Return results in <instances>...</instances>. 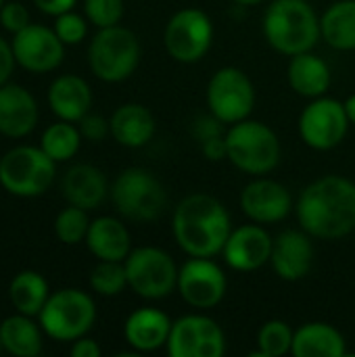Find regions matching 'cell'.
I'll use <instances>...</instances> for the list:
<instances>
[{"label":"cell","instance_id":"obj_1","mask_svg":"<svg viewBox=\"0 0 355 357\" xmlns=\"http://www.w3.org/2000/svg\"><path fill=\"white\" fill-rule=\"evenodd\" d=\"M301 228L322 241L343 238L355 230V184L343 176H322L297 201Z\"/></svg>","mask_w":355,"mask_h":357},{"label":"cell","instance_id":"obj_2","mask_svg":"<svg viewBox=\"0 0 355 357\" xmlns=\"http://www.w3.org/2000/svg\"><path fill=\"white\" fill-rule=\"evenodd\" d=\"M174 238L190 257H216L232 232L230 213L211 195H190L174 211Z\"/></svg>","mask_w":355,"mask_h":357},{"label":"cell","instance_id":"obj_3","mask_svg":"<svg viewBox=\"0 0 355 357\" xmlns=\"http://www.w3.org/2000/svg\"><path fill=\"white\" fill-rule=\"evenodd\" d=\"M264 36L276 52L295 56L318 44L320 19L308 0H274L264 15Z\"/></svg>","mask_w":355,"mask_h":357},{"label":"cell","instance_id":"obj_4","mask_svg":"<svg viewBox=\"0 0 355 357\" xmlns=\"http://www.w3.org/2000/svg\"><path fill=\"white\" fill-rule=\"evenodd\" d=\"M228 161L251 176L270 174L280 161V140L274 130L255 119L232 123L226 132Z\"/></svg>","mask_w":355,"mask_h":357},{"label":"cell","instance_id":"obj_5","mask_svg":"<svg viewBox=\"0 0 355 357\" xmlns=\"http://www.w3.org/2000/svg\"><path fill=\"white\" fill-rule=\"evenodd\" d=\"M88 63L98 79L109 84L123 82L140 63V42L134 31L121 25L103 27L90 42Z\"/></svg>","mask_w":355,"mask_h":357},{"label":"cell","instance_id":"obj_6","mask_svg":"<svg viewBox=\"0 0 355 357\" xmlns=\"http://www.w3.org/2000/svg\"><path fill=\"white\" fill-rule=\"evenodd\" d=\"M115 209L132 222H153L161 218L167 205L163 184L142 167L123 169L111 188Z\"/></svg>","mask_w":355,"mask_h":357},{"label":"cell","instance_id":"obj_7","mask_svg":"<svg viewBox=\"0 0 355 357\" xmlns=\"http://www.w3.org/2000/svg\"><path fill=\"white\" fill-rule=\"evenodd\" d=\"M54 165L42 146H15L0 159V184L15 197H40L54 180Z\"/></svg>","mask_w":355,"mask_h":357},{"label":"cell","instance_id":"obj_8","mask_svg":"<svg viewBox=\"0 0 355 357\" xmlns=\"http://www.w3.org/2000/svg\"><path fill=\"white\" fill-rule=\"evenodd\" d=\"M42 331L54 341H75L94 326L96 305L92 297L77 289H63L48 297L38 314Z\"/></svg>","mask_w":355,"mask_h":357},{"label":"cell","instance_id":"obj_9","mask_svg":"<svg viewBox=\"0 0 355 357\" xmlns=\"http://www.w3.org/2000/svg\"><path fill=\"white\" fill-rule=\"evenodd\" d=\"M123 266L128 287L142 299H163L178 287V268L159 247L132 249Z\"/></svg>","mask_w":355,"mask_h":357},{"label":"cell","instance_id":"obj_10","mask_svg":"<svg viewBox=\"0 0 355 357\" xmlns=\"http://www.w3.org/2000/svg\"><path fill=\"white\" fill-rule=\"evenodd\" d=\"M207 107L222 123L249 119L255 107V86L239 67H222L207 84Z\"/></svg>","mask_w":355,"mask_h":357},{"label":"cell","instance_id":"obj_11","mask_svg":"<svg viewBox=\"0 0 355 357\" xmlns=\"http://www.w3.org/2000/svg\"><path fill=\"white\" fill-rule=\"evenodd\" d=\"M213 42V23L201 8H182L165 25L163 44L178 63L201 61Z\"/></svg>","mask_w":355,"mask_h":357},{"label":"cell","instance_id":"obj_12","mask_svg":"<svg viewBox=\"0 0 355 357\" xmlns=\"http://www.w3.org/2000/svg\"><path fill=\"white\" fill-rule=\"evenodd\" d=\"M349 117L345 102L328 96L312 98L299 117V134L310 149L331 151L343 142L349 130Z\"/></svg>","mask_w":355,"mask_h":357},{"label":"cell","instance_id":"obj_13","mask_svg":"<svg viewBox=\"0 0 355 357\" xmlns=\"http://www.w3.org/2000/svg\"><path fill=\"white\" fill-rule=\"evenodd\" d=\"M165 347L172 357H222L226 354V337L216 320L188 314L172 324Z\"/></svg>","mask_w":355,"mask_h":357},{"label":"cell","instance_id":"obj_14","mask_svg":"<svg viewBox=\"0 0 355 357\" xmlns=\"http://www.w3.org/2000/svg\"><path fill=\"white\" fill-rule=\"evenodd\" d=\"M176 289L190 307L211 310L224 299L228 280L224 270L211 257H190L178 270Z\"/></svg>","mask_w":355,"mask_h":357},{"label":"cell","instance_id":"obj_15","mask_svg":"<svg viewBox=\"0 0 355 357\" xmlns=\"http://www.w3.org/2000/svg\"><path fill=\"white\" fill-rule=\"evenodd\" d=\"M10 46L15 61L31 73L52 71L65 59V44L56 36V31L36 23H29L27 27L17 31Z\"/></svg>","mask_w":355,"mask_h":357},{"label":"cell","instance_id":"obj_16","mask_svg":"<svg viewBox=\"0 0 355 357\" xmlns=\"http://www.w3.org/2000/svg\"><path fill=\"white\" fill-rule=\"evenodd\" d=\"M274 238L262 224H245L230 232L224 245V259L236 272H253L270 264Z\"/></svg>","mask_w":355,"mask_h":357},{"label":"cell","instance_id":"obj_17","mask_svg":"<svg viewBox=\"0 0 355 357\" xmlns=\"http://www.w3.org/2000/svg\"><path fill=\"white\" fill-rule=\"evenodd\" d=\"M241 207L251 222L264 226L282 222L291 213L293 201L289 190L280 182L259 176L243 188Z\"/></svg>","mask_w":355,"mask_h":357},{"label":"cell","instance_id":"obj_18","mask_svg":"<svg viewBox=\"0 0 355 357\" xmlns=\"http://www.w3.org/2000/svg\"><path fill=\"white\" fill-rule=\"evenodd\" d=\"M270 264L278 278L287 282H297L305 278L314 266V245L310 234L287 230L278 238H274Z\"/></svg>","mask_w":355,"mask_h":357},{"label":"cell","instance_id":"obj_19","mask_svg":"<svg viewBox=\"0 0 355 357\" xmlns=\"http://www.w3.org/2000/svg\"><path fill=\"white\" fill-rule=\"evenodd\" d=\"M38 123V102L19 84L0 86V134L8 138L27 136Z\"/></svg>","mask_w":355,"mask_h":357},{"label":"cell","instance_id":"obj_20","mask_svg":"<svg viewBox=\"0 0 355 357\" xmlns=\"http://www.w3.org/2000/svg\"><path fill=\"white\" fill-rule=\"evenodd\" d=\"M172 324L174 322L167 318L165 312L155 307H140L128 316L123 337L134 351H157L159 347L167 345Z\"/></svg>","mask_w":355,"mask_h":357},{"label":"cell","instance_id":"obj_21","mask_svg":"<svg viewBox=\"0 0 355 357\" xmlns=\"http://www.w3.org/2000/svg\"><path fill=\"white\" fill-rule=\"evenodd\" d=\"M84 243L98 261H126L132 251L128 228L111 215H103L90 222Z\"/></svg>","mask_w":355,"mask_h":357},{"label":"cell","instance_id":"obj_22","mask_svg":"<svg viewBox=\"0 0 355 357\" xmlns=\"http://www.w3.org/2000/svg\"><path fill=\"white\" fill-rule=\"evenodd\" d=\"M48 105L63 121H80L92 105V90L80 75H61L48 88Z\"/></svg>","mask_w":355,"mask_h":357},{"label":"cell","instance_id":"obj_23","mask_svg":"<svg viewBox=\"0 0 355 357\" xmlns=\"http://www.w3.org/2000/svg\"><path fill=\"white\" fill-rule=\"evenodd\" d=\"M107 178L105 174L88 163H80L67 169L63 178V195L69 205L82 207L86 211L96 209L107 197Z\"/></svg>","mask_w":355,"mask_h":357},{"label":"cell","instance_id":"obj_24","mask_svg":"<svg viewBox=\"0 0 355 357\" xmlns=\"http://www.w3.org/2000/svg\"><path fill=\"white\" fill-rule=\"evenodd\" d=\"M111 136L128 149L144 146L155 134V117L153 113L138 102L121 105L109 119Z\"/></svg>","mask_w":355,"mask_h":357},{"label":"cell","instance_id":"obj_25","mask_svg":"<svg viewBox=\"0 0 355 357\" xmlns=\"http://www.w3.org/2000/svg\"><path fill=\"white\" fill-rule=\"evenodd\" d=\"M289 84L291 88L305 98L324 96L331 88L333 75L324 59L312 54V50L291 56L289 63Z\"/></svg>","mask_w":355,"mask_h":357},{"label":"cell","instance_id":"obj_26","mask_svg":"<svg viewBox=\"0 0 355 357\" xmlns=\"http://www.w3.org/2000/svg\"><path fill=\"white\" fill-rule=\"evenodd\" d=\"M291 354L295 357H343L347 354V343L335 326L310 322L295 331Z\"/></svg>","mask_w":355,"mask_h":357},{"label":"cell","instance_id":"obj_27","mask_svg":"<svg viewBox=\"0 0 355 357\" xmlns=\"http://www.w3.org/2000/svg\"><path fill=\"white\" fill-rule=\"evenodd\" d=\"M42 326L31 322V316H10L0 324L2 349L15 357H36L42 351Z\"/></svg>","mask_w":355,"mask_h":357},{"label":"cell","instance_id":"obj_28","mask_svg":"<svg viewBox=\"0 0 355 357\" xmlns=\"http://www.w3.org/2000/svg\"><path fill=\"white\" fill-rule=\"evenodd\" d=\"M322 40L337 50H355V0L331 4L320 19Z\"/></svg>","mask_w":355,"mask_h":357},{"label":"cell","instance_id":"obj_29","mask_svg":"<svg viewBox=\"0 0 355 357\" xmlns=\"http://www.w3.org/2000/svg\"><path fill=\"white\" fill-rule=\"evenodd\" d=\"M48 282L44 280L42 274L33 270L19 272L8 287V299L13 307L23 314V316H38L48 301Z\"/></svg>","mask_w":355,"mask_h":357},{"label":"cell","instance_id":"obj_30","mask_svg":"<svg viewBox=\"0 0 355 357\" xmlns=\"http://www.w3.org/2000/svg\"><path fill=\"white\" fill-rule=\"evenodd\" d=\"M80 144H82V132L73 126V121H63V119L59 123L48 126L40 140L42 151L56 163L69 161L80 151Z\"/></svg>","mask_w":355,"mask_h":357},{"label":"cell","instance_id":"obj_31","mask_svg":"<svg viewBox=\"0 0 355 357\" xmlns=\"http://www.w3.org/2000/svg\"><path fill=\"white\" fill-rule=\"evenodd\" d=\"M295 331L282 320L266 322L257 333V356L280 357L291 354Z\"/></svg>","mask_w":355,"mask_h":357},{"label":"cell","instance_id":"obj_32","mask_svg":"<svg viewBox=\"0 0 355 357\" xmlns=\"http://www.w3.org/2000/svg\"><path fill=\"white\" fill-rule=\"evenodd\" d=\"M90 287L103 297H115L128 287V274L123 261H98L90 272Z\"/></svg>","mask_w":355,"mask_h":357},{"label":"cell","instance_id":"obj_33","mask_svg":"<svg viewBox=\"0 0 355 357\" xmlns=\"http://www.w3.org/2000/svg\"><path fill=\"white\" fill-rule=\"evenodd\" d=\"M88 228H90L88 211L75 205L65 207L54 220V234L63 245H77L86 241Z\"/></svg>","mask_w":355,"mask_h":357},{"label":"cell","instance_id":"obj_34","mask_svg":"<svg viewBox=\"0 0 355 357\" xmlns=\"http://www.w3.org/2000/svg\"><path fill=\"white\" fill-rule=\"evenodd\" d=\"M84 10L88 21L98 29L119 25L123 17V0H84Z\"/></svg>","mask_w":355,"mask_h":357},{"label":"cell","instance_id":"obj_35","mask_svg":"<svg viewBox=\"0 0 355 357\" xmlns=\"http://www.w3.org/2000/svg\"><path fill=\"white\" fill-rule=\"evenodd\" d=\"M54 31L56 36L63 40V44H80L86 33H88V25H86V19L73 10H67L63 15L56 17L54 21Z\"/></svg>","mask_w":355,"mask_h":357},{"label":"cell","instance_id":"obj_36","mask_svg":"<svg viewBox=\"0 0 355 357\" xmlns=\"http://www.w3.org/2000/svg\"><path fill=\"white\" fill-rule=\"evenodd\" d=\"M0 23L6 31L17 33L29 25V13L21 2H6L0 10Z\"/></svg>","mask_w":355,"mask_h":357},{"label":"cell","instance_id":"obj_37","mask_svg":"<svg viewBox=\"0 0 355 357\" xmlns=\"http://www.w3.org/2000/svg\"><path fill=\"white\" fill-rule=\"evenodd\" d=\"M80 132L84 138L92 140V142H98L103 140L109 132H111V123L103 117V115H92V113H86L82 119H80Z\"/></svg>","mask_w":355,"mask_h":357},{"label":"cell","instance_id":"obj_38","mask_svg":"<svg viewBox=\"0 0 355 357\" xmlns=\"http://www.w3.org/2000/svg\"><path fill=\"white\" fill-rule=\"evenodd\" d=\"M192 134L199 142L211 140L216 136H222V121L216 115L209 117H199L192 126Z\"/></svg>","mask_w":355,"mask_h":357},{"label":"cell","instance_id":"obj_39","mask_svg":"<svg viewBox=\"0 0 355 357\" xmlns=\"http://www.w3.org/2000/svg\"><path fill=\"white\" fill-rule=\"evenodd\" d=\"M201 149H203V155H205L209 161L228 159L226 136H216V138H211V140H205V142H201Z\"/></svg>","mask_w":355,"mask_h":357},{"label":"cell","instance_id":"obj_40","mask_svg":"<svg viewBox=\"0 0 355 357\" xmlns=\"http://www.w3.org/2000/svg\"><path fill=\"white\" fill-rule=\"evenodd\" d=\"M15 54H13V46L0 38V86H4L13 73V67H15Z\"/></svg>","mask_w":355,"mask_h":357},{"label":"cell","instance_id":"obj_41","mask_svg":"<svg viewBox=\"0 0 355 357\" xmlns=\"http://www.w3.org/2000/svg\"><path fill=\"white\" fill-rule=\"evenodd\" d=\"M33 4L46 15L59 17V15L71 10L75 6V0H33Z\"/></svg>","mask_w":355,"mask_h":357},{"label":"cell","instance_id":"obj_42","mask_svg":"<svg viewBox=\"0 0 355 357\" xmlns=\"http://www.w3.org/2000/svg\"><path fill=\"white\" fill-rule=\"evenodd\" d=\"M71 356L73 357H98L100 356V345L88 337H80L71 345Z\"/></svg>","mask_w":355,"mask_h":357},{"label":"cell","instance_id":"obj_43","mask_svg":"<svg viewBox=\"0 0 355 357\" xmlns=\"http://www.w3.org/2000/svg\"><path fill=\"white\" fill-rule=\"evenodd\" d=\"M345 111H347L349 123H354L355 126V94H352V96L345 100Z\"/></svg>","mask_w":355,"mask_h":357},{"label":"cell","instance_id":"obj_44","mask_svg":"<svg viewBox=\"0 0 355 357\" xmlns=\"http://www.w3.org/2000/svg\"><path fill=\"white\" fill-rule=\"evenodd\" d=\"M236 4H243V6H253V4H259L264 0H234Z\"/></svg>","mask_w":355,"mask_h":357},{"label":"cell","instance_id":"obj_45","mask_svg":"<svg viewBox=\"0 0 355 357\" xmlns=\"http://www.w3.org/2000/svg\"><path fill=\"white\" fill-rule=\"evenodd\" d=\"M6 4V0H0V10H2V6Z\"/></svg>","mask_w":355,"mask_h":357},{"label":"cell","instance_id":"obj_46","mask_svg":"<svg viewBox=\"0 0 355 357\" xmlns=\"http://www.w3.org/2000/svg\"><path fill=\"white\" fill-rule=\"evenodd\" d=\"M0 351H2V341H0Z\"/></svg>","mask_w":355,"mask_h":357},{"label":"cell","instance_id":"obj_47","mask_svg":"<svg viewBox=\"0 0 355 357\" xmlns=\"http://www.w3.org/2000/svg\"><path fill=\"white\" fill-rule=\"evenodd\" d=\"M354 232H355V230H354Z\"/></svg>","mask_w":355,"mask_h":357}]
</instances>
